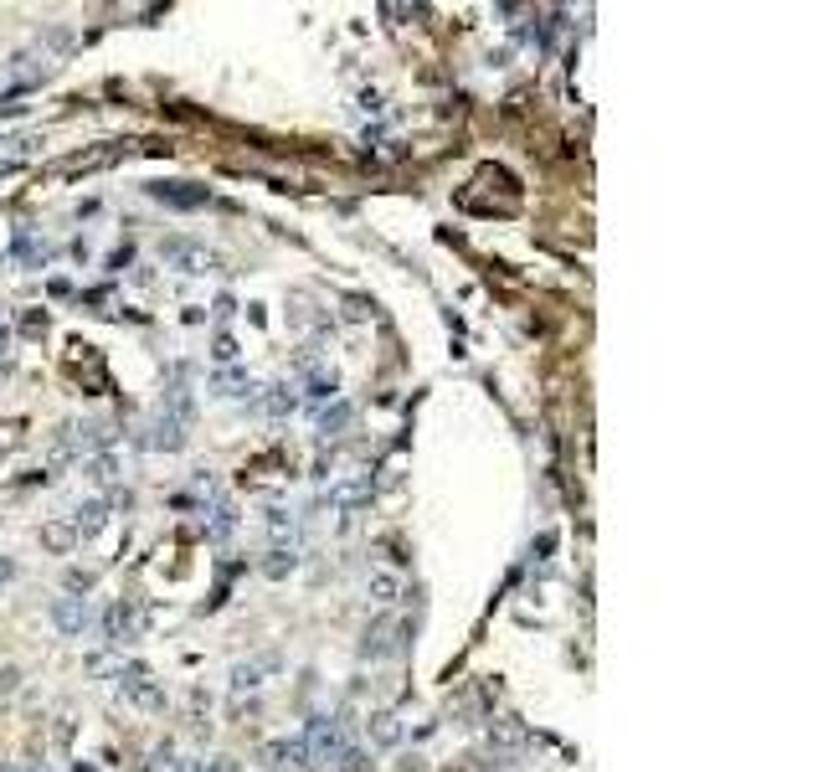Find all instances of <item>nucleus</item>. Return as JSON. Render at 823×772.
<instances>
[{
    "label": "nucleus",
    "instance_id": "nucleus-1",
    "mask_svg": "<svg viewBox=\"0 0 823 772\" xmlns=\"http://www.w3.org/2000/svg\"><path fill=\"white\" fill-rule=\"evenodd\" d=\"M299 742L309 752V767H335V757L350 747V716L345 711H314L299 731Z\"/></svg>",
    "mask_w": 823,
    "mask_h": 772
},
{
    "label": "nucleus",
    "instance_id": "nucleus-2",
    "mask_svg": "<svg viewBox=\"0 0 823 772\" xmlns=\"http://www.w3.org/2000/svg\"><path fill=\"white\" fill-rule=\"evenodd\" d=\"M160 263L175 268V273H191V278L222 273V258L211 253V248H201V242H186V237H165V242H160Z\"/></svg>",
    "mask_w": 823,
    "mask_h": 772
},
{
    "label": "nucleus",
    "instance_id": "nucleus-3",
    "mask_svg": "<svg viewBox=\"0 0 823 772\" xmlns=\"http://www.w3.org/2000/svg\"><path fill=\"white\" fill-rule=\"evenodd\" d=\"M119 690L134 700V706H145V711H165V690L155 685V675L145 670V664H119Z\"/></svg>",
    "mask_w": 823,
    "mask_h": 772
},
{
    "label": "nucleus",
    "instance_id": "nucleus-4",
    "mask_svg": "<svg viewBox=\"0 0 823 772\" xmlns=\"http://www.w3.org/2000/svg\"><path fill=\"white\" fill-rule=\"evenodd\" d=\"M402 634H407V623H397V618H376V623L366 628L361 654H366V659H391V654H402Z\"/></svg>",
    "mask_w": 823,
    "mask_h": 772
},
{
    "label": "nucleus",
    "instance_id": "nucleus-5",
    "mask_svg": "<svg viewBox=\"0 0 823 772\" xmlns=\"http://www.w3.org/2000/svg\"><path fill=\"white\" fill-rule=\"evenodd\" d=\"M52 623L62 628L67 639H83L88 628H93V603L88 598H57L52 603Z\"/></svg>",
    "mask_w": 823,
    "mask_h": 772
},
{
    "label": "nucleus",
    "instance_id": "nucleus-6",
    "mask_svg": "<svg viewBox=\"0 0 823 772\" xmlns=\"http://www.w3.org/2000/svg\"><path fill=\"white\" fill-rule=\"evenodd\" d=\"M145 191H150V201L170 206V212H201V206H206V191L201 186H181V181H155Z\"/></svg>",
    "mask_w": 823,
    "mask_h": 772
},
{
    "label": "nucleus",
    "instance_id": "nucleus-7",
    "mask_svg": "<svg viewBox=\"0 0 823 772\" xmlns=\"http://www.w3.org/2000/svg\"><path fill=\"white\" fill-rule=\"evenodd\" d=\"M139 443H145V448H165V453H181V448H186V423H175V417L155 412Z\"/></svg>",
    "mask_w": 823,
    "mask_h": 772
},
{
    "label": "nucleus",
    "instance_id": "nucleus-8",
    "mask_svg": "<svg viewBox=\"0 0 823 772\" xmlns=\"http://www.w3.org/2000/svg\"><path fill=\"white\" fill-rule=\"evenodd\" d=\"M263 757H268V767H278V772H304V767H309V752H304L299 736H278V742L263 747Z\"/></svg>",
    "mask_w": 823,
    "mask_h": 772
},
{
    "label": "nucleus",
    "instance_id": "nucleus-9",
    "mask_svg": "<svg viewBox=\"0 0 823 772\" xmlns=\"http://www.w3.org/2000/svg\"><path fill=\"white\" fill-rule=\"evenodd\" d=\"M273 670H278V654H263V659L232 664V695H247V690H258V685H263Z\"/></svg>",
    "mask_w": 823,
    "mask_h": 772
},
{
    "label": "nucleus",
    "instance_id": "nucleus-10",
    "mask_svg": "<svg viewBox=\"0 0 823 772\" xmlns=\"http://www.w3.org/2000/svg\"><path fill=\"white\" fill-rule=\"evenodd\" d=\"M67 525H73V536H78V541H93L103 525H109V500H83Z\"/></svg>",
    "mask_w": 823,
    "mask_h": 772
},
{
    "label": "nucleus",
    "instance_id": "nucleus-11",
    "mask_svg": "<svg viewBox=\"0 0 823 772\" xmlns=\"http://www.w3.org/2000/svg\"><path fill=\"white\" fill-rule=\"evenodd\" d=\"M134 634H139V613L129 603H114L109 613H103V639L109 644H129Z\"/></svg>",
    "mask_w": 823,
    "mask_h": 772
},
{
    "label": "nucleus",
    "instance_id": "nucleus-12",
    "mask_svg": "<svg viewBox=\"0 0 823 772\" xmlns=\"http://www.w3.org/2000/svg\"><path fill=\"white\" fill-rule=\"evenodd\" d=\"M263 412L273 417V423L294 417V412H299V386H294V381H273L268 392H263Z\"/></svg>",
    "mask_w": 823,
    "mask_h": 772
},
{
    "label": "nucleus",
    "instance_id": "nucleus-13",
    "mask_svg": "<svg viewBox=\"0 0 823 772\" xmlns=\"http://www.w3.org/2000/svg\"><path fill=\"white\" fill-rule=\"evenodd\" d=\"M366 500H371V479H366V474H355V479H345V484L330 489V510H345V515L361 510Z\"/></svg>",
    "mask_w": 823,
    "mask_h": 772
},
{
    "label": "nucleus",
    "instance_id": "nucleus-14",
    "mask_svg": "<svg viewBox=\"0 0 823 772\" xmlns=\"http://www.w3.org/2000/svg\"><path fill=\"white\" fill-rule=\"evenodd\" d=\"M211 392L227 397V402H242V397H258V381L247 371H217L211 376Z\"/></svg>",
    "mask_w": 823,
    "mask_h": 772
},
{
    "label": "nucleus",
    "instance_id": "nucleus-15",
    "mask_svg": "<svg viewBox=\"0 0 823 772\" xmlns=\"http://www.w3.org/2000/svg\"><path fill=\"white\" fill-rule=\"evenodd\" d=\"M366 736H371V747H397L402 742V721L391 716V711H371V721H366Z\"/></svg>",
    "mask_w": 823,
    "mask_h": 772
},
{
    "label": "nucleus",
    "instance_id": "nucleus-16",
    "mask_svg": "<svg viewBox=\"0 0 823 772\" xmlns=\"http://www.w3.org/2000/svg\"><path fill=\"white\" fill-rule=\"evenodd\" d=\"M366 592H371V603L391 608V603H402V577L397 572H371L366 577Z\"/></svg>",
    "mask_w": 823,
    "mask_h": 772
},
{
    "label": "nucleus",
    "instance_id": "nucleus-17",
    "mask_svg": "<svg viewBox=\"0 0 823 772\" xmlns=\"http://www.w3.org/2000/svg\"><path fill=\"white\" fill-rule=\"evenodd\" d=\"M335 392H340V376H335L330 366H314L309 381H304V397H309V402H330ZM304 397H299V402H304Z\"/></svg>",
    "mask_w": 823,
    "mask_h": 772
},
{
    "label": "nucleus",
    "instance_id": "nucleus-18",
    "mask_svg": "<svg viewBox=\"0 0 823 772\" xmlns=\"http://www.w3.org/2000/svg\"><path fill=\"white\" fill-rule=\"evenodd\" d=\"M83 474H88L98 489H114V484H119V464H114V453H93V459H83Z\"/></svg>",
    "mask_w": 823,
    "mask_h": 772
},
{
    "label": "nucleus",
    "instance_id": "nucleus-19",
    "mask_svg": "<svg viewBox=\"0 0 823 772\" xmlns=\"http://www.w3.org/2000/svg\"><path fill=\"white\" fill-rule=\"evenodd\" d=\"M350 417H355V407H350V402L325 407V412H319V438H340V433L350 428Z\"/></svg>",
    "mask_w": 823,
    "mask_h": 772
},
{
    "label": "nucleus",
    "instance_id": "nucleus-20",
    "mask_svg": "<svg viewBox=\"0 0 823 772\" xmlns=\"http://www.w3.org/2000/svg\"><path fill=\"white\" fill-rule=\"evenodd\" d=\"M237 531V510L222 500V505H211V520H206V541H227Z\"/></svg>",
    "mask_w": 823,
    "mask_h": 772
},
{
    "label": "nucleus",
    "instance_id": "nucleus-21",
    "mask_svg": "<svg viewBox=\"0 0 823 772\" xmlns=\"http://www.w3.org/2000/svg\"><path fill=\"white\" fill-rule=\"evenodd\" d=\"M263 567H268V577H283V572H294V567H299V546H273Z\"/></svg>",
    "mask_w": 823,
    "mask_h": 772
},
{
    "label": "nucleus",
    "instance_id": "nucleus-22",
    "mask_svg": "<svg viewBox=\"0 0 823 772\" xmlns=\"http://www.w3.org/2000/svg\"><path fill=\"white\" fill-rule=\"evenodd\" d=\"M294 531H299V525H294V515L289 510H268V536L283 546V541H289L294 546Z\"/></svg>",
    "mask_w": 823,
    "mask_h": 772
},
{
    "label": "nucleus",
    "instance_id": "nucleus-23",
    "mask_svg": "<svg viewBox=\"0 0 823 772\" xmlns=\"http://www.w3.org/2000/svg\"><path fill=\"white\" fill-rule=\"evenodd\" d=\"M335 772H371V752L350 742V747H345V752L335 757Z\"/></svg>",
    "mask_w": 823,
    "mask_h": 772
},
{
    "label": "nucleus",
    "instance_id": "nucleus-24",
    "mask_svg": "<svg viewBox=\"0 0 823 772\" xmlns=\"http://www.w3.org/2000/svg\"><path fill=\"white\" fill-rule=\"evenodd\" d=\"M42 546H52V551H73V546H78L73 525H47V531H42Z\"/></svg>",
    "mask_w": 823,
    "mask_h": 772
},
{
    "label": "nucleus",
    "instance_id": "nucleus-25",
    "mask_svg": "<svg viewBox=\"0 0 823 772\" xmlns=\"http://www.w3.org/2000/svg\"><path fill=\"white\" fill-rule=\"evenodd\" d=\"M175 767H181L175 747H155V757H150V767H145V772H175Z\"/></svg>",
    "mask_w": 823,
    "mask_h": 772
},
{
    "label": "nucleus",
    "instance_id": "nucleus-26",
    "mask_svg": "<svg viewBox=\"0 0 823 772\" xmlns=\"http://www.w3.org/2000/svg\"><path fill=\"white\" fill-rule=\"evenodd\" d=\"M211 356H217L222 366H232L237 361V340L232 335H217V340H211Z\"/></svg>",
    "mask_w": 823,
    "mask_h": 772
},
{
    "label": "nucleus",
    "instance_id": "nucleus-27",
    "mask_svg": "<svg viewBox=\"0 0 823 772\" xmlns=\"http://www.w3.org/2000/svg\"><path fill=\"white\" fill-rule=\"evenodd\" d=\"M83 592H93V577L73 567V572H67V598H83Z\"/></svg>",
    "mask_w": 823,
    "mask_h": 772
},
{
    "label": "nucleus",
    "instance_id": "nucleus-28",
    "mask_svg": "<svg viewBox=\"0 0 823 772\" xmlns=\"http://www.w3.org/2000/svg\"><path fill=\"white\" fill-rule=\"evenodd\" d=\"M201 772H237V762L232 757H211V762H201Z\"/></svg>",
    "mask_w": 823,
    "mask_h": 772
},
{
    "label": "nucleus",
    "instance_id": "nucleus-29",
    "mask_svg": "<svg viewBox=\"0 0 823 772\" xmlns=\"http://www.w3.org/2000/svg\"><path fill=\"white\" fill-rule=\"evenodd\" d=\"M6 350H11V325L0 320V356H6Z\"/></svg>",
    "mask_w": 823,
    "mask_h": 772
},
{
    "label": "nucleus",
    "instance_id": "nucleus-30",
    "mask_svg": "<svg viewBox=\"0 0 823 772\" xmlns=\"http://www.w3.org/2000/svg\"><path fill=\"white\" fill-rule=\"evenodd\" d=\"M0 690H16V670H0Z\"/></svg>",
    "mask_w": 823,
    "mask_h": 772
},
{
    "label": "nucleus",
    "instance_id": "nucleus-31",
    "mask_svg": "<svg viewBox=\"0 0 823 772\" xmlns=\"http://www.w3.org/2000/svg\"><path fill=\"white\" fill-rule=\"evenodd\" d=\"M11 582V561H0V587H6Z\"/></svg>",
    "mask_w": 823,
    "mask_h": 772
},
{
    "label": "nucleus",
    "instance_id": "nucleus-32",
    "mask_svg": "<svg viewBox=\"0 0 823 772\" xmlns=\"http://www.w3.org/2000/svg\"><path fill=\"white\" fill-rule=\"evenodd\" d=\"M0 772H21V767H16V762H0Z\"/></svg>",
    "mask_w": 823,
    "mask_h": 772
},
{
    "label": "nucleus",
    "instance_id": "nucleus-33",
    "mask_svg": "<svg viewBox=\"0 0 823 772\" xmlns=\"http://www.w3.org/2000/svg\"><path fill=\"white\" fill-rule=\"evenodd\" d=\"M31 772H47V767H31Z\"/></svg>",
    "mask_w": 823,
    "mask_h": 772
}]
</instances>
